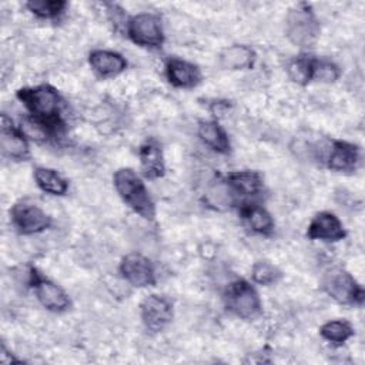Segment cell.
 <instances>
[{
	"label": "cell",
	"instance_id": "6da1fadb",
	"mask_svg": "<svg viewBox=\"0 0 365 365\" xmlns=\"http://www.w3.org/2000/svg\"><path fill=\"white\" fill-rule=\"evenodd\" d=\"M16 98L23 104L26 114L38 123L51 138L64 131V100L58 90L50 84L21 87Z\"/></svg>",
	"mask_w": 365,
	"mask_h": 365
},
{
	"label": "cell",
	"instance_id": "7a4b0ae2",
	"mask_svg": "<svg viewBox=\"0 0 365 365\" xmlns=\"http://www.w3.org/2000/svg\"><path fill=\"white\" fill-rule=\"evenodd\" d=\"M113 185L120 200L138 217L154 221L155 202L144 182L143 175L130 167H121L113 174Z\"/></svg>",
	"mask_w": 365,
	"mask_h": 365
},
{
	"label": "cell",
	"instance_id": "3957f363",
	"mask_svg": "<svg viewBox=\"0 0 365 365\" xmlns=\"http://www.w3.org/2000/svg\"><path fill=\"white\" fill-rule=\"evenodd\" d=\"M284 31L292 46L301 50L314 47L321 34V24L312 6L308 3L294 4L287 11Z\"/></svg>",
	"mask_w": 365,
	"mask_h": 365
},
{
	"label": "cell",
	"instance_id": "277c9868",
	"mask_svg": "<svg viewBox=\"0 0 365 365\" xmlns=\"http://www.w3.org/2000/svg\"><path fill=\"white\" fill-rule=\"evenodd\" d=\"M322 292L334 302L345 307H362L365 291L354 275L342 267H329L319 279Z\"/></svg>",
	"mask_w": 365,
	"mask_h": 365
},
{
	"label": "cell",
	"instance_id": "5b68a950",
	"mask_svg": "<svg viewBox=\"0 0 365 365\" xmlns=\"http://www.w3.org/2000/svg\"><path fill=\"white\" fill-rule=\"evenodd\" d=\"M224 307L228 312L244 321H254L262 314V299L254 282L237 278L224 288Z\"/></svg>",
	"mask_w": 365,
	"mask_h": 365
},
{
	"label": "cell",
	"instance_id": "8992f818",
	"mask_svg": "<svg viewBox=\"0 0 365 365\" xmlns=\"http://www.w3.org/2000/svg\"><path fill=\"white\" fill-rule=\"evenodd\" d=\"M125 36L131 43L144 48H160L165 41L161 19L154 13H137L125 19Z\"/></svg>",
	"mask_w": 365,
	"mask_h": 365
},
{
	"label": "cell",
	"instance_id": "52a82bcc",
	"mask_svg": "<svg viewBox=\"0 0 365 365\" xmlns=\"http://www.w3.org/2000/svg\"><path fill=\"white\" fill-rule=\"evenodd\" d=\"M27 284L31 288L37 302L48 312L63 314L70 309V295L51 278L46 277L36 267L29 268Z\"/></svg>",
	"mask_w": 365,
	"mask_h": 365
},
{
	"label": "cell",
	"instance_id": "ba28073f",
	"mask_svg": "<svg viewBox=\"0 0 365 365\" xmlns=\"http://www.w3.org/2000/svg\"><path fill=\"white\" fill-rule=\"evenodd\" d=\"M10 222L20 235H36L47 231L53 220L40 205L29 200H20L10 208Z\"/></svg>",
	"mask_w": 365,
	"mask_h": 365
},
{
	"label": "cell",
	"instance_id": "9c48e42d",
	"mask_svg": "<svg viewBox=\"0 0 365 365\" xmlns=\"http://www.w3.org/2000/svg\"><path fill=\"white\" fill-rule=\"evenodd\" d=\"M138 311L141 324L151 334L163 332L174 318V305L171 299L161 294H150L144 297Z\"/></svg>",
	"mask_w": 365,
	"mask_h": 365
},
{
	"label": "cell",
	"instance_id": "30bf717a",
	"mask_svg": "<svg viewBox=\"0 0 365 365\" xmlns=\"http://www.w3.org/2000/svg\"><path fill=\"white\" fill-rule=\"evenodd\" d=\"M118 272L134 288H148L157 284V272L153 261L140 252L125 254L118 264Z\"/></svg>",
	"mask_w": 365,
	"mask_h": 365
},
{
	"label": "cell",
	"instance_id": "8fae6325",
	"mask_svg": "<svg viewBox=\"0 0 365 365\" xmlns=\"http://www.w3.org/2000/svg\"><path fill=\"white\" fill-rule=\"evenodd\" d=\"M0 150L1 155L11 161H27L31 155L29 137L6 113L0 120Z\"/></svg>",
	"mask_w": 365,
	"mask_h": 365
},
{
	"label": "cell",
	"instance_id": "7c38bea8",
	"mask_svg": "<svg viewBox=\"0 0 365 365\" xmlns=\"http://www.w3.org/2000/svg\"><path fill=\"white\" fill-rule=\"evenodd\" d=\"M224 177L237 198V210L250 202H259V197L264 191V178L258 171H230L224 174Z\"/></svg>",
	"mask_w": 365,
	"mask_h": 365
},
{
	"label": "cell",
	"instance_id": "4fadbf2b",
	"mask_svg": "<svg viewBox=\"0 0 365 365\" xmlns=\"http://www.w3.org/2000/svg\"><path fill=\"white\" fill-rule=\"evenodd\" d=\"M324 161L332 173L352 174L361 165V148L351 141L331 140Z\"/></svg>",
	"mask_w": 365,
	"mask_h": 365
},
{
	"label": "cell",
	"instance_id": "5bb4252c",
	"mask_svg": "<svg viewBox=\"0 0 365 365\" xmlns=\"http://www.w3.org/2000/svg\"><path fill=\"white\" fill-rule=\"evenodd\" d=\"M307 238L321 242H339L348 232L341 218L332 211H318L307 227Z\"/></svg>",
	"mask_w": 365,
	"mask_h": 365
},
{
	"label": "cell",
	"instance_id": "9a60e30c",
	"mask_svg": "<svg viewBox=\"0 0 365 365\" xmlns=\"http://www.w3.org/2000/svg\"><path fill=\"white\" fill-rule=\"evenodd\" d=\"M87 61L94 76L101 80L114 78L123 74L128 67V61L121 53L108 48L91 50L88 53Z\"/></svg>",
	"mask_w": 365,
	"mask_h": 365
},
{
	"label": "cell",
	"instance_id": "2e32d148",
	"mask_svg": "<svg viewBox=\"0 0 365 365\" xmlns=\"http://www.w3.org/2000/svg\"><path fill=\"white\" fill-rule=\"evenodd\" d=\"M164 76L173 87L181 90H191L202 81L201 68L180 57H170L165 61Z\"/></svg>",
	"mask_w": 365,
	"mask_h": 365
},
{
	"label": "cell",
	"instance_id": "e0dca14e",
	"mask_svg": "<svg viewBox=\"0 0 365 365\" xmlns=\"http://www.w3.org/2000/svg\"><path fill=\"white\" fill-rule=\"evenodd\" d=\"M140 171L144 180H158L165 175V160L160 141L147 138L138 147Z\"/></svg>",
	"mask_w": 365,
	"mask_h": 365
},
{
	"label": "cell",
	"instance_id": "ac0fdd59",
	"mask_svg": "<svg viewBox=\"0 0 365 365\" xmlns=\"http://www.w3.org/2000/svg\"><path fill=\"white\" fill-rule=\"evenodd\" d=\"M238 212L242 222L248 230H251V232L262 237H269L274 232V217L261 202L245 204L238 210Z\"/></svg>",
	"mask_w": 365,
	"mask_h": 365
},
{
	"label": "cell",
	"instance_id": "d6986e66",
	"mask_svg": "<svg viewBox=\"0 0 365 365\" xmlns=\"http://www.w3.org/2000/svg\"><path fill=\"white\" fill-rule=\"evenodd\" d=\"M197 135L200 141L217 154L227 155L231 153V141L224 127L215 118L201 120L197 125Z\"/></svg>",
	"mask_w": 365,
	"mask_h": 365
},
{
	"label": "cell",
	"instance_id": "ffe728a7",
	"mask_svg": "<svg viewBox=\"0 0 365 365\" xmlns=\"http://www.w3.org/2000/svg\"><path fill=\"white\" fill-rule=\"evenodd\" d=\"M257 61V53L247 44H231L222 48L218 54V63L224 70L242 71L254 67Z\"/></svg>",
	"mask_w": 365,
	"mask_h": 365
},
{
	"label": "cell",
	"instance_id": "44dd1931",
	"mask_svg": "<svg viewBox=\"0 0 365 365\" xmlns=\"http://www.w3.org/2000/svg\"><path fill=\"white\" fill-rule=\"evenodd\" d=\"M33 178L38 190L53 197H63L68 191V181L54 168L37 165L33 168Z\"/></svg>",
	"mask_w": 365,
	"mask_h": 365
},
{
	"label": "cell",
	"instance_id": "7402d4cb",
	"mask_svg": "<svg viewBox=\"0 0 365 365\" xmlns=\"http://www.w3.org/2000/svg\"><path fill=\"white\" fill-rule=\"evenodd\" d=\"M354 325L344 318L329 319L319 327V336L332 346H342L351 338H354Z\"/></svg>",
	"mask_w": 365,
	"mask_h": 365
},
{
	"label": "cell",
	"instance_id": "603a6c76",
	"mask_svg": "<svg viewBox=\"0 0 365 365\" xmlns=\"http://www.w3.org/2000/svg\"><path fill=\"white\" fill-rule=\"evenodd\" d=\"M24 7L40 20H57L66 13L68 3L64 0H29Z\"/></svg>",
	"mask_w": 365,
	"mask_h": 365
},
{
	"label": "cell",
	"instance_id": "cb8c5ba5",
	"mask_svg": "<svg viewBox=\"0 0 365 365\" xmlns=\"http://www.w3.org/2000/svg\"><path fill=\"white\" fill-rule=\"evenodd\" d=\"M342 71L339 66L325 57H311V83L332 84L336 83Z\"/></svg>",
	"mask_w": 365,
	"mask_h": 365
},
{
	"label": "cell",
	"instance_id": "d4e9b609",
	"mask_svg": "<svg viewBox=\"0 0 365 365\" xmlns=\"http://www.w3.org/2000/svg\"><path fill=\"white\" fill-rule=\"evenodd\" d=\"M282 278V271L268 259H258L251 267V281L261 287L275 285Z\"/></svg>",
	"mask_w": 365,
	"mask_h": 365
},
{
	"label": "cell",
	"instance_id": "484cf974",
	"mask_svg": "<svg viewBox=\"0 0 365 365\" xmlns=\"http://www.w3.org/2000/svg\"><path fill=\"white\" fill-rule=\"evenodd\" d=\"M311 57L305 53L292 57L285 66L288 78L297 86H307L311 83Z\"/></svg>",
	"mask_w": 365,
	"mask_h": 365
},
{
	"label": "cell",
	"instance_id": "4316f807",
	"mask_svg": "<svg viewBox=\"0 0 365 365\" xmlns=\"http://www.w3.org/2000/svg\"><path fill=\"white\" fill-rule=\"evenodd\" d=\"M0 361H1L3 364H7V365H10V364H19V362H23V359L17 358V356H16L13 352H10V351L6 348V345H4V344L1 345Z\"/></svg>",
	"mask_w": 365,
	"mask_h": 365
}]
</instances>
